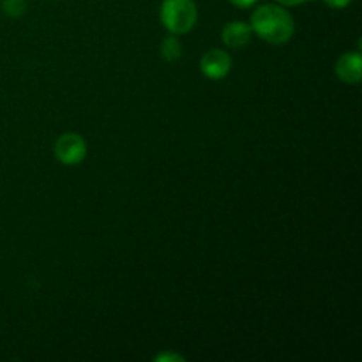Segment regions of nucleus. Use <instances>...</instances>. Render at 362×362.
<instances>
[{"mask_svg":"<svg viewBox=\"0 0 362 362\" xmlns=\"http://www.w3.org/2000/svg\"><path fill=\"white\" fill-rule=\"evenodd\" d=\"M251 28L269 45H285L296 34V21L290 11L279 4H262L251 14Z\"/></svg>","mask_w":362,"mask_h":362,"instance_id":"nucleus-1","label":"nucleus"},{"mask_svg":"<svg viewBox=\"0 0 362 362\" xmlns=\"http://www.w3.org/2000/svg\"><path fill=\"white\" fill-rule=\"evenodd\" d=\"M159 20L170 34H187L197 25V4L194 0H163L161 9H159Z\"/></svg>","mask_w":362,"mask_h":362,"instance_id":"nucleus-2","label":"nucleus"},{"mask_svg":"<svg viewBox=\"0 0 362 362\" xmlns=\"http://www.w3.org/2000/svg\"><path fill=\"white\" fill-rule=\"evenodd\" d=\"M55 156L62 165L76 166L87 156V141L78 133H64L55 141Z\"/></svg>","mask_w":362,"mask_h":362,"instance_id":"nucleus-3","label":"nucleus"},{"mask_svg":"<svg viewBox=\"0 0 362 362\" xmlns=\"http://www.w3.org/2000/svg\"><path fill=\"white\" fill-rule=\"evenodd\" d=\"M200 71L209 80H223L232 71V57L219 48L209 49L202 57Z\"/></svg>","mask_w":362,"mask_h":362,"instance_id":"nucleus-4","label":"nucleus"},{"mask_svg":"<svg viewBox=\"0 0 362 362\" xmlns=\"http://www.w3.org/2000/svg\"><path fill=\"white\" fill-rule=\"evenodd\" d=\"M336 74L343 83L357 85L361 83L362 74V57L359 52H346L336 62Z\"/></svg>","mask_w":362,"mask_h":362,"instance_id":"nucleus-5","label":"nucleus"},{"mask_svg":"<svg viewBox=\"0 0 362 362\" xmlns=\"http://www.w3.org/2000/svg\"><path fill=\"white\" fill-rule=\"evenodd\" d=\"M221 39L228 48L239 49L244 48L253 39V28L246 21H228L221 30Z\"/></svg>","mask_w":362,"mask_h":362,"instance_id":"nucleus-6","label":"nucleus"},{"mask_svg":"<svg viewBox=\"0 0 362 362\" xmlns=\"http://www.w3.org/2000/svg\"><path fill=\"white\" fill-rule=\"evenodd\" d=\"M159 52H161V57L168 62H175L182 57V42L175 37V35H168L161 41V46H159Z\"/></svg>","mask_w":362,"mask_h":362,"instance_id":"nucleus-7","label":"nucleus"},{"mask_svg":"<svg viewBox=\"0 0 362 362\" xmlns=\"http://www.w3.org/2000/svg\"><path fill=\"white\" fill-rule=\"evenodd\" d=\"M2 11L11 18L23 16L27 11V0H2Z\"/></svg>","mask_w":362,"mask_h":362,"instance_id":"nucleus-8","label":"nucleus"},{"mask_svg":"<svg viewBox=\"0 0 362 362\" xmlns=\"http://www.w3.org/2000/svg\"><path fill=\"white\" fill-rule=\"evenodd\" d=\"M156 362H184L182 356H179V354H170V352H165V354H159V356L154 357Z\"/></svg>","mask_w":362,"mask_h":362,"instance_id":"nucleus-9","label":"nucleus"},{"mask_svg":"<svg viewBox=\"0 0 362 362\" xmlns=\"http://www.w3.org/2000/svg\"><path fill=\"white\" fill-rule=\"evenodd\" d=\"M325 6L332 7V9H345L352 4V0H324Z\"/></svg>","mask_w":362,"mask_h":362,"instance_id":"nucleus-10","label":"nucleus"},{"mask_svg":"<svg viewBox=\"0 0 362 362\" xmlns=\"http://www.w3.org/2000/svg\"><path fill=\"white\" fill-rule=\"evenodd\" d=\"M228 2L239 9H247V7H253L258 0H228Z\"/></svg>","mask_w":362,"mask_h":362,"instance_id":"nucleus-11","label":"nucleus"},{"mask_svg":"<svg viewBox=\"0 0 362 362\" xmlns=\"http://www.w3.org/2000/svg\"><path fill=\"white\" fill-rule=\"evenodd\" d=\"M310 2V0H276V4L283 7H296V6H303V4Z\"/></svg>","mask_w":362,"mask_h":362,"instance_id":"nucleus-12","label":"nucleus"}]
</instances>
